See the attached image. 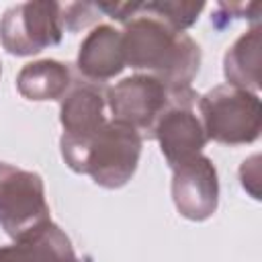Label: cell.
Wrapping results in <instances>:
<instances>
[{"label": "cell", "mask_w": 262, "mask_h": 262, "mask_svg": "<svg viewBox=\"0 0 262 262\" xmlns=\"http://www.w3.org/2000/svg\"><path fill=\"white\" fill-rule=\"evenodd\" d=\"M25 262H80L70 237L51 219L14 239Z\"/></svg>", "instance_id": "obj_13"}, {"label": "cell", "mask_w": 262, "mask_h": 262, "mask_svg": "<svg viewBox=\"0 0 262 262\" xmlns=\"http://www.w3.org/2000/svg\"><path fill=\"white\" fill-rule=\"evenodd\" d=\"M63 35L59 2H20L0 18V43L12 55H33L57 45Z\"/></svg>", "instance_id": "obj_4"}, {"label": "cell", "mask_w": 262, "mask_h": 262, "mask_svg": "<svg viewBox=\"0 0 262 262\" xmlns=\"http://www.w3.org/2000/svg\"><path fill=\"white\" fill-rule=\"evenodd\" d=\"M178 92L182 90L168 88L162 80L149 74H135L106 88V104L113 113V121L123 123L137 133L143 131L151 135L158 119Z\"/></svg>", "instance_id": "obj_5"}, {"label": "cell", "mask_w": 262, "mask_h": 262, "mask_svg": "<svg viewBox=\"0 0 262 262\" xmlns=\"http://www.w3.org/2000/svg\"><path fill=\"white\" fill-rule=\"evenodd\" d=\"M106 92L94 82H80L61 98L59 121L63 135L59 139L66 164L76 172L80 158L92 135L106 123L104 119Z\"/></svg>", "instance_id": "obj_7"}, {"label": "cell", "mask_w": 262, "mask_h": 262, "mask_svg": "<svg viewBox=\"0 0 262 262\" xmlns=\"http://www.w3.org/2000/svg\"><path fill=\"white\" fill-rule=\"evenodd\" d=\"M16 88L29 100H59L72 88V72L57 59L31 61L18 72Z\"/></svg>", "instance_id": "obj_11"}, {"label": "cell", "mask_w": 262, "mask_h": 262, "mask_svg": "<svg viewBox=\"0 0 262 262\" xmlns=\"http://www.w3.org/2000/svg\"><path fill=\"white\" fill-rule=\"evenodd\" d=\"M49 221L43 178L35 172L0 162V225L18 239L29 229Z\"/></svg>", "instance_id": "obj_6"}, {"label": "cell", "mask_w": 262, "mask_h": 262, "mask_svg": "<svg viewBox=\"0 0 262 262\" xmlns=\"http://www.w3.org/2000/svg\"><path fill=\"white\" fill-rule=\"evenodd\" d=\"M143 137L135 129L106 121L88 141L78 174H88L98 186L121 188L125 186L137 170Z\"/></svg>", "instance_id": "obj_3"}, {"label": "cell", "mask_w": 262, "mask_h": 262, "mask_svg": "<svg viewBox=\"0 0 262 262\" xmlns=\"http://www.w3.org/2000/svg\"><path fill=\"white\" fill-rule=\"evenodd\" d=\"M196 98L199 96L192 88L178 92L154 127L151 135L158 139L160 149L170 166H176L201 154V149L207 143L201 119L192 111Z\"/></svg>", "instance_id": "obj_8"}, {"label": "cell", "mask_w": 262, "mask_h": 262, "mask_svg": "<svg viewBox=\"0 0 262 262\" xmlns=\"http://www.w3.org/2000/svg\"><path fill=\"white\" fill-rule=\"evenodd\" d=\"M199 111L207 139L225 145H244L256 141L260 135L262 104L256 92L221 84L199 98Z\"/></svg>", "instance_id": "obj_2"}, {"label": "cell", "mask_w": 262, "mask_h": 262, "mask_svg": "<svg viewBox=\"0 0 262 262\" xmlns=\"http://www.w3.org/2000/svg\"><path fill=\"white\" fill-rule=\"evenodd\" d=\"M121 37L127 66L145 70L168 88H190L201 66V47L192 37L170 29L151 14L139 12L125 23Z\"/></svg>", "instance_id": "obj_1"}, {"label": "cell", "mask_w": 262, "mask_h": 262, "mask_svg": "<svg viewBox=\"0 0 262 262\" xmlns=\"http://www.w3.org/2000/svg\"><path fill=\"white\" fill-rule=\"evenodd\" d=\"M205 2H184V0H156V2H141L139 10L160 18L170 29L182 33L190 25L196 23Z\"/></svg>", "instance_id": "obj_14"}, {"label": "cell", "mask_w": 262, "mask_h": 262, "mask_svg": "<svg viewBox=\"0 0 262 262\" xmlns=\"http://www.w3.org/2000/svg\"><path fill=\"white\" fill-rule=\"evenodd\" d=\"M172 199L178 213L190 221H205L217 211L219 180L213 162L196 154L172 166Z\"/></svg>", "instance_id": "obj_9"}, {"label": "cell", "mask_w": 262, "mask_h": 262, "mask_svg": "<svg viewBox=\"0 0 262 262\" xmlns=\"http://www.w3.org/2000/svg\"><path fill=\"white\" fill-rule=\"evenodd\" d=\"M0 262H25L20 250L16 244L12 246H0Z\"/></svg>", "instance_id": "obj_15"}, {"label": "cell", "mask_w": 262, "mask_h": 262, "mask_svg": "<svg viewBox=\"0 0 262 262\" xmlns=\"http://www.w3.org/2000/svg\"><path fill=\"white\" fill-rule=\"evenodd\" d=\"M76 66L78 72L94 84L119 76L127 66L121 31H117L111 25L94 27L80 43Z\"/></svg>", "instance_id": "obj_10"}, {"label": "cell", "mask_w": 262, "mask_h": 262, "mask_svg": "<svg viewBox=\"0 0 262 262\" xmlns=\"http://www.w3.org/2000/svg\"><path fill=\"white\" fill-rule=\"evenodd\" d=\"M0 72H2V68H0Z\"/></svg>", "instance_id": "obj_16"}, {"label": "cell", "mask_w": 262, "mask_h": 262, "mask_svg": "<svg viewBox=\"0 0 262 262\" xmlns=\"http://www.w3.org/2000/svg\"><path fill=\"white\" fill-rule=\"evenodd\" d=\"M260 43H262V29L256 25L248 33L239 35L235 43L225 51L223 74L229 86L258 92L260 88Z\"/></svg>", "instance_id": "obj_12"}]
</instances>
